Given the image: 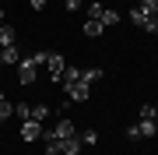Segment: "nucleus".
I'll return each mask as SVG.
<instances>
[{"label": "nucleus", "instance_id": "nucleus-1", "mask_svg": "<svg viewBox=\"0 0 158 155\" xmlns=\"http://www.w3.org/2000/svg\"><path fill=\"white\" fill-rule=\"evenodd\" d=\"M39 60L35 57H21V63H18V81H21V85H32L35 78H39Z\"/></svg>", "mask_w": 158, "mask_h": 155}, {"label": "nucleus", "instance_id": "nucleus-2", "mask_svg": "<svg viewBox=\"0 0 158 155\" xmlns=\"http://www.w3.org/2000/svg\"><path fill=\"white\" fill-rule=\"evenodd\" d=\"M63 92H67V99H70V102H88V99H91V85H88L85 78H77V81H70Z\"/></svg>", "mask_w": 158, "mask_h": 155}, {"label": "nucleus", "instance_id": "nucleus-3", "mask_svg": "<svg viewBox=\"0 0 158 155\" xmlns=\"http://www.w3.org/2000/svg\"><path fill=\"white\" fill-rule=\"evenodd\" d=\"M130 18H134V25H141L144 18H158V0H141V4L130 11Z\"/></svg>", "mask_w": 158, "mask_h": 155}, {"label": "nucleus", "instance_id": "nucleus-4", "mask_svg": "<svg viewBox=\"0 0 158 155\" xmlns=\"http://www.w3.org/2000/svg\"><path fill=\"white\" fill-rule=\"evenodd\" d=\"M70 134H74V123L63 116V120H56V127L42 131V138H46V141H60V138H70Z\"/></svg>", "mask_w": 158, "mask_h": 155}, {"label": "nucleus", "instance_id": "nucleus-5", "mask_svg": "<svg viewBox=\"0 0 158 155\" xmlns=\"http://www.w3.org/2000/svg\"><path fill=\"white\" fill-rule=\"evenodd\" d=\"M42 131H46V123H35V120H21V141H25V144L39 141V138H42Z\"/></svg>", "mask_w": 158, "mask_h": 155}, {"label": "nucleus", "instance_id": "nucleus-6", "mask_svg": "<svg viewBox=\"0 0 158 155\" xmlns=\"http://www.w3.org/2000/svg\"><path fill=\"white\" fill-rule=\"evenodd\" d=\"M63 67H67V63H63V57H53V53H49V57H46V63H42V71H46L53 81L63 74Z\"/></svg>", "mask_w": 158, "mask_h": 155}, {"label": "nucleus", "instance_id": "nucleus-7", "mask_svg": "<svg viewBox=\"0 0 158 155\" xmlns=\"http://www.w3.org/2000/svg\"><path fill=\"white\" fill-rule=\"evenodd\" d=\"M81 152V138L70 134V138H60V155H77Z\"/></svg>", "mask_w": 158, "mask_h": 155}, {"label": "nucleus", "instance_id": "nucleus-8", "mask_svg": "<svg viewBox=\"0 0 158 155\" xmlns=\"http://www.w3.org/2000/svg\"><path fill=\"white\" fill-rule=\"evenodd\" d=\"M0 63H11V67H18V63H21L18 46H4V50H0Z\"/></svg>", "mask_w": 158, "mask_h": 155}, {"label": "nucleus", "instance_id": "nucleus-9", "mask_svg": "<svg viewBox=\"0 0 158 155\" xmlns=\"http://www.w3.org/2000/svg\"><path fill=\"white\" fill-rule=\"evenodd\" d=\"M14 39H18V32H14V25H0V46H14Z\"/></svg>", "mask_w": 158, "mask_h": 155}, {"label": "nucleus", "instance_id": "nucleus-10", "mask_svg": "<svg viewBox=\"0 0 158 155\" xmlns=\"http://www.w3.org/2000/svg\"><path fill=\"white\" fill-rule=\"evenodd\" d=\"M28 120H35V123H46V120H49V106H46V102H35Z\"/></svg>", "mask_w": 158, "mask_h": 155}, {"label": "nucleus", "instance_id": "nucleus-11", "mask_svg": "<svg viewBox=\"0 0 158 155\" xmlns=\"http://www.w3.org/2000/svg\"><path fill=\"white\" fill-rule=\"evenodd\" d=\"M102 32H106V25H102V21H91V18L85 21V35H88V39H98Z\"/></svg>", "mask_w": 158, "mask_h": 155}, {"label": "nucleus", "instance_id": "nucleus-12", "mask_svg": "<svg viewBox=\"0 0 158 155\" xmlns=\"http://www.w3.org/2000/svg\"><path fill=\"white\" fill-rule=\"evenodd\" d=\"M7 116H14V102H11V99H7L4 92H0V123H4Z\"/></svg>", "mask_w": 158, "mask_h": 155}, {"label": "nucleus", "instance_id": "nucleus-13", "mask_svg": "<svg viewBox=\"0 0 158 155\" xmlns=\"http://www.w3.org/2000/svg\"><path fill=\"white\" fill-rule=\"evenodd\" d=\"M137 131H141V138H155L158 123H155V120H141V123H137Z\"/></svg>", "mask_w": 158, "mask_h": 155}, {"label": "nucleus", "instance_id": "nucleus-14", "mask_svg": "<svg viewBox=\"0 0 158 155\" xmlns=\"http://www.w3.org/2000/svg\"><path fill=\"white\" fill-rule=\"evenodd\" d=\"M81 78H85L88 85H95V81H102L106 74H102V67H88V71H81Z\"/></svg>", "mask_w": 158, "mask_h": 155}, {"label": "nucleus", "instance_id": "nucleus-15", "mask_svg": "<svg viewBox=\"0 0 158 155\" xmlns=\"http://www.w3.org/2000/svg\"><path fill=\"white\" fill-rule=\"evenodd\" d=\"M14 116H18V120H28V116H32V106L28 102H14Z\"/></svg>", "mask_w": 158, "mask_h": 155}, {"label": "nucleus", "instance_id": "nucleus-16", "mask_svg": "<svg viewBox=\"0 0 158 155\" xmlns=\"http://www.w3.org/2000/svg\"><path fill=\"white\" fill-rule=\"evenodd\" d=\"M98 21H102V25H106V28H109V25H116V21H119V14L113 11V7H106V11H102V18H98Z\"/></svg>", "mask_w": 158, "mask_h": 155}, {"label": "nucleus", "instance_id": "nucleus-17", "mask_svg": "<svg viewBox=\"0 0 158 155\" xmlns=\"http://www.w3.org/2000/svg\"><path fill=\"white\" fill-rule=\"evenodd\" d=\"M102 11H106L102 4H88V18H91V21H98V18H102Z\"/></svg>", "mask_w": 158, "mask_h": 155}, {"label": "nucleus", "instance_id": "nucleus-18", "mask_svg": "<svg viewBox=\"0 0 158 155\" xmlns=\"http://www.w3.org/2000/svg\"><path fill=\"white\" fill-rule=\"evenodd\" d=\"M141 120H155V106H141Z\"/></svg>", "mask_w": 158, "mask_h": 155}, {"label": "nucleus", "instance_id": "nucleus-19", "mask_svg": "<svg viewBox=\"0 0 158 155\" xmlns=\"http://www.w3.org/2000/svg\"><path fill=\"white\" fill-rule=\"evenodd\" d=\"M46 155H60V141H46Z\"/></svg>", "mask_w": 158, "mask_h": 155}, {"label": "nucleus", "instance_id": "nucleus-20", "mask_svg": "<svg viewBox=\"0 0 158 155\" xmlns=\"http://www.w3.org/2000/svg\"><path fill=\"white\" fill-rule=\"evenodd\" d=\"M127 138H130V141H141V131H137V123H134V127H127Z\"/></svg>", "mask_w": 158, "mask_h": 155}, {"label": "nucleus", "instance_id": "nucleus-21", "mask_svg": "<svg viewBox=\"0 0 158 155\" xmlns=\"http://www.w3.org/2000/svg\"><path fill=\"white\" fill-rule=\"evenodd\" d=\"M85 144H98V134L95 131H85Z\"/></svg>", "mask_w": 158, "mask_h": 155}, {"label": "nucleus", "instance_id": "nucleus-22", "mask_svg": "<svg viewBox=\"0 0 158 155\" xmlns=\"http://www.w3.org/2000/svg\"><path fill=\"white\" fill-rule=\"evenodd\" d=\"M28 7H32V11H42V7H46V0H28Z\"/></svg>", "mask_w": 158, "mask_h": 155}, {"label": "nucleus", "instance_id": "nucleus-23", "mask_svg": "<svg viewBox=\"0 0 158 155\" xmlns=\"http://www.w3.org/2000/svg\"><path fill=\"white\" fill-rule=\"evenodd\" d=\"M81 7V0H67V11H77Z\"/></svg>", "mask_w": 158, "mask_h": 155}, {"label": "nucleus", "instance_id": "nucleus-24", "mask_svg": "<svg viewBox=\"0 0 158 155\" xmlns=\"http://www.w3.org/2000/svg\"><path fill=\"white\" fill-rule=\"evenodd\" d=\"M155 123H158V102H155Z\"/></svg>", "mask_w": 158, "mask_h": 155}, {"label": "nucleus", "instance_id": "nucleus-25", "mask_svg": "<svg viewBox=\"0 0 158 155\" xmlns=\"http://www.w3.org/2000/svg\"><path fill=\"white\" fill-rule=\"evenodd\" d=\"M0 25H4V7H0Z\"/></svg>", "mask_w": 158, "mask_h": 155}, {"label": "nucleus", "instance_id": "nucleus-26", "mask_svg": "<svg viewBox=\"0 0 158 155\" xmlns=\"http://www.w3.org/2000/svg\"><path fill=\"white\" fill-rule=\"evenodd\" d=\"M0 67H4V63H0Z\"/></svg>", "mask_w": 158, "mask_h": 155}, {"label": "nucleus", "instance_id": "nucleus-27", "mask_svg": "<svg viewBox=\"0 0 158 155\" xmlns=\"http://www.w3.org/2000/svg\"><path fill=\"white\" fill-rule=\"evenodd\" d=\"M0 50H4V46H0Z\"/></svg>", "mask_w": 158, "mask_h": 155}]
</instances>
